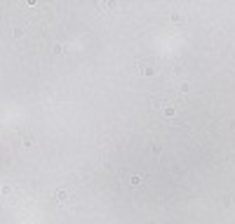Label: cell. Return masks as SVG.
<instances>
[{
  "instance_id": "obj_1",
  "label": "cell",
  "mask_w": 235,
  "mask_h": 224,
  "mask_svg": "<svg viewBox=\"0 0 235 224\" xmlns=\"http://www.w3.org/2000/svg\"><path fill=\"white\" fill-rule=\"evenodd\" d=\"M139 71H141L143 76H155V66L151 64V62H141V64H139Z\"/></svg>"
},
{
  "instance_id": "obj_2",
  "label": "cell",
  "mask_w": 235,
  "mask_h": 224,
  "mask_svg": "<svg viewBox=\"0 0 235 224\" xmlns=\"http://www.w3.org/2000/svg\"><path fill=\"white\" fill-rule=\"evenodd\" d=\"M162 113H165L167 118H172V116L176 113V109H174V104H165V109H162Z\"/></svg>"
},
{
  "instance_id": "obj_3",
  "label": "cell",
  "mask_w": 235,
  "mask_h": 224,
  "mask_svg": "<svg viewBox=\"0 0 235 224\" xmlns=\"http://www.w3.org/2000/svg\"><path fill=\"white\" fill-rule=\"evenodd\" d=\"M130 184H132V187H134V189H139V187H141V184H143V179H141V177H139V175H132V177H130Z\"/></svg>"
},
{
  "instance_id": "obj_4",
  "label": "cell",
  "mask_w": 235,
  "mask_h": 224,
  "mask_svg": "<svg viewBox=\"0 0 235 224\" xmlns=\"http://www.w3.org/2000/svg\"><path fill=\"white\" fill-rule=\"evenodd\" d=\"M57 200H59V203L68 200V191H66V189H59V191H57Z\"/></svg>"
},
{
  "instance_id": "obj_5",
  "label": "cell",
  "mask_w": 235,
  "mask_h": 224,
  "mask_svg": "<svg viewBox=\"0 0 235 224\" xmlns=\"http://www.w3.org/2000/svg\"><path fill=\"white\" fill-rule=\"evenodd\" d=\"M172 21H176V24L183 21V14H181V12H174V14H172Z\"/></svg>"
}]
</instances>
